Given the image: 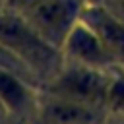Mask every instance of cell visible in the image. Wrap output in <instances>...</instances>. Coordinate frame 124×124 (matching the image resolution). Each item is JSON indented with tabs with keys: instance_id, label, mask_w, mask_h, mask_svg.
I'll use <instances>...</instances> for the list:
<instances>
[{
	"instance_id": "obj_3",
	"label": "cell",
	"mask_w": 124,
	"mask_h": 124,
	"mask_svg": "<svg viewBox=\"0 0 124 124\" xmlns=\"http://www.w3.org/2000/svg\"><path fill=\"white\" fill-rule=\"evenodd\" d=\"M64 87H66V91H70L72 95L91 99V97H95V95L101 93L103 83H101V79H99L95 74L78 72V74H72V76L64 81Z\"/></svg>"
},
{
	"instance_id": "obj_4",
	"label": "cell",
	"mask_w": 124,
	"mask_h": 124,
	"mask_svg": "<svg viewBox=\"0 0 124 124\" xmlns=\"http://www.w3.org/2000/svg\"><path fill=\"white\" fill-rule=\"evenodd\" d=\"M70 16H72V10L64 0H52L48 4H43L37 12V17L43 21V25L50 29H62Z\"/></svg>"
},
{
	"instance_id": "obj_1",
	"label": "cell",
	"mask_w": 124,
	"mask_h": 124,
	"mask_svg": "<svg viewBox=\"0 0 124 124\" xmlns=\"http://www.w3.org/2000/svg\"><path fill=\"white\" fill-rule=\"evenodd\" d=\"M0 41L33 62H45L50 58V50L17 21H0Z\"/></svg>"
},
{
	"instance_id": "obj_2",
	"label": "cell",
	"mask_w": 124,
	"mask_h": 124,
	"mask_svg": "<svg viewBox=\"0 0 124 124\" xmlns=\"http://www.w3.org/2000/svg\"><path fill=\"white\" fill-rule=\"evenodd\" d=\"M46 116L56 124H89L93 120V112L78 103H52L46 107Z\"/></svg>"
},
{
	"instance_id": "obj_5",
	"label": "cell",
	"mask_w": 124,
	"mask_h": 124,
	"mask_svg": "<svg viewBox=\"0 0 124 124\" xmlns=\"http://www.w3.org/2000/svg\"><path fill=\"white\" fill-rule=\"evenodd\" d=\"M0 95L10 105H19L23 101V89L19 87V83L2 72H0Z\"/></svg>"
},
{
	"instance_id": "obj_7",
	"label": "cell",
	"mask_w": 124,
	"mask_h": 124,
	"mask_svg": "<svg viewBox=\"0 0 124 124\" xmlns=\"http://www.w3.org/2000/svg\"><path fill=\"white\" fill-rule=\"evenodd\" d=\"M112 101H114L116 105L124 107V81L116 83V87H114V91H112Z\"/></svg>"
},
{
	"instance_id": "obj_6",
	"label": "cell",
	"mask_w": 124,
	"mask_h": 124,
	"mask_svg": "<svg viewBox=\"0 0 124 124\" xmlns=\"http://www.w3.org/2000/svg\"><path fill=\"white\" fill-rule=\"evenodd\" d=\"M78 52L81 54V56H91V54H97L99 52V48H97V43L91 39V37H79L78 39Z\"/></svg>"
}]
</instances>
